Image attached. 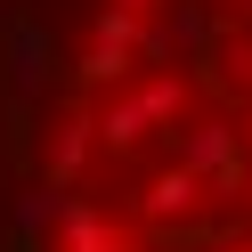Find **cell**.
<instances>
[{"label":"cell","mask_w":252,"mask_h":252,"mask_svg":"<svg viewBox=\"0 0 252 252\" xmlns=\"http://www.w3.org/2000/svg\"><path fill=\"white\" fill-rule=\"evenodd\" d=\"M17 252H252V0L65 8Z\"/></svg>","instance_id":"cell-1"}]
</instances>
